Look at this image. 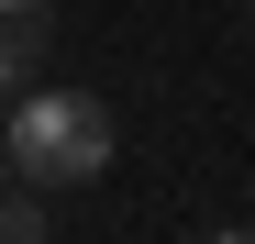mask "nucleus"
Wrapping results in <instances>:
<instances>
[{"label":"nucleus","instance_id":"obj_1","mask_svg":"<svg viewBox=\"0 0 255 244\" xmlns=\"http://www.w3.org/2000/svg\"><path fill=\"white\" fill-rule=\"evenodd\" d=\"M11 167L33 178V189H78V178H100L111 167V111L89 100V89H22V111H11Z\"/></svg>","mask_w":255,"mask_h":244},{"label":"nucleus","instance_id":"obj_2","mask_svg":"<svg viewBox=\"0 0 255 244\" xmlns=\"http://www.w3.org/2000/svg\"><path fill=\"white\" fill-rule=\"evenodd\" d=\"M45 45H56V11H45V0H0V89H22Z\"/></svg>","mask_w":255,"mask_h":244},{"label":"nucleus","instance_id":"obj_3","mask_svg":"<svg viewBox=\"0 0 255 244\" xmlns=\"http://www.w3.org/2000/svg\"><path fill=\"white\" fill-rule=\"evenodd\" d=\"M0 244H45V211L33 200H0Z\"/></svg>","mask_w":255,"mask_h":244},{"label":"nucleus","instance_id":"obj_4","mask_svg":"<svg viewBox=\"0 0 255 244\" xmlns=\"http://www.w3.org/2000/svg\"><path fill=\"white\" fill-rule=\"evenodd\" d=\"M211 244H255V233H211Z\"/></svg>","mask_w":255,"mask_h":244},{"label":"nucleus","instance_id":"obj_5","mask_svg":"<svg viewBox=\"0 0 255 244\" xmlns=\"http://www.w3.org/2000/svg\"><path fill=\"white\" fill-rule=\"evenodd\" d=\"M0 167H11V144H0Z\"/></svg>","mask_w":255,"mask_h":244}]
</instances>
